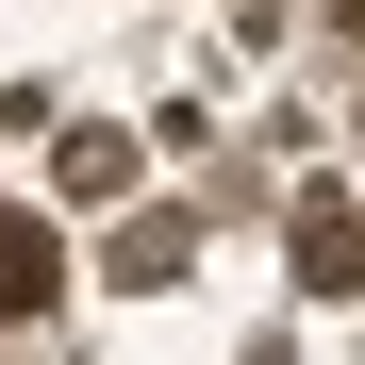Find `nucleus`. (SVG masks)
Masks as SVG:
<instances>
[{
  "mask_svg": "<svg viewBox=\"0 0 365 365\" xmlns=\"http://www.w3.org/2000/svg\"><path fill=\"white\" fill-rule=\"evenodd\" d=\"M50 282H67L50 216H17V200H0V316H50Z\"/></svg>",
  "mask_w": 365,
  "mask_h": 365,
  "instance_id": "obj_1",
  "label": "nucleus"
},
{
  "mask_svg": "<svg viewBox=\"0 0 365 365\" xmlns=\"http://www.w3.org/2000/svg\"><path fill=\"white\" fill-rule=\"evenodd\" d=\"M299 282H365V200H299Z\"/></svg>",
  "mask_w": 365,
  "mask_h": 365,
  "instance_id": "obj_2",
  "label": "nucleus"
}]
</instances>
